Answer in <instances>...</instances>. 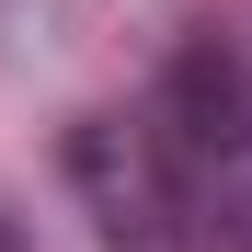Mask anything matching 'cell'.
I'll return each mask as SVG.
<instances>
[{
    "label": "cell",
    "instance_id": "2",
    "mask_svg": "<svg viewBox=\"0 0 252 252\" xmlns=\"http://www.w3.org/2000/svg\"><path fill=\"white\" fill-rule=\"evenodd\" d=\"M58 172L80 195V218H92L115 252H172L184 241V172H172V149H160V126L149 115H80L69 138H58Z\"/></svg>",
    "mask_w": 252,
    "mask_h": 252
},
{
    "label": "cell",
    "instance_id": "1",
    "mask_svg": "<svg viewBox=\"0 0 252 252\" xmlns=\"http://www.w3.org/2000/svg\"><path fill=\"white\" fill-rule=\"evenodd\" d=\"M149 126H160V149H172V172H184V206H195V218L252 229V69H241V46H218V34L172 46Z\"/></svg>",
    "mask_w": 252,
    "mask_h": 252
},
{
    "label": "cell",
    "instance_id": "3",
    "mask_svg": "<svg viewBox=\"0 0 252 252\" xmlns=\"http://www.w3.org/2000/svg\"><path fill=\"white\" fill-rule=\"evenodd\" d=\"M0 252H34V241H23V218H12V206H0Z\"/></svg>",
    "mask_w": 252,
    "mask_h": 252
}]
</instances>
